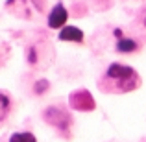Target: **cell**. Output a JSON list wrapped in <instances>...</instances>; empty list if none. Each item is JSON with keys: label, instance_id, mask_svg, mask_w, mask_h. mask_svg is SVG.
<instances>
[{"label": "cell", "instance_id": "cell-1", "mask_svg": "<svg viewBox=\"0 0 146 142\" xmlns=\"http://www.w3.org/2000/svg\"><path fill=\"white\" fill-rule=\"evenodd\" d=\"M106 81L113 83L115 92H128V90H133L139 87L141 79L135 68L122 63H111L106 70Z\"/></svg>", "mask_w": 146, "mask_h": 142}, {"label": "cell", "instance_id": "cell-2", "mask_svg": "<svg viewBox=\"0 0 146 142\" xmlns=\"http://www.w3.org/2000/svg\"><path fill=\"white\" fill-rule=\"evenodd\" d=\"M43 120L46 122V124H50L52 127L59 129V131H68V127H70V124H72L70 114L65 109L56 107V105L46 107V109L43 111Z\"/></svg>", "mask_w": 146, "mask_h": 142}, {"label": "cell", "instance_id": "cell-3", "mask_svg": "<svg viewBox=\"0 0 146 142\" xmlns=\"http://www.w3.org/2000/svg\"><path fill=\"white\" fill-rule=\"evenodd\" d=\"M68 103L74 111H82V113H89V111H94L96 107V102H94L93 94L85 89L74 90L70 96H68Z\"/></svg>", "mask_w": 146, "mask_h": 142}, {"label": "cell", "instance_id": "cell-4", "mask_svg": "<svg viewBox=\"0 0 146 142\" xmlns=\"http://www.w3.org/2000/svg\"><path fill=\"white\" fill-rule=\"evenodd\" d=\"M67 20H68V11L67 7L63 6V2H57L56 6L50 9L48 13V28L52 30H61L67 26Z\"/></svg>", "mask_w": 146, "mask_h": 142}, {"label": "cell", "instance_id": "cell-5", "mask_svg": "<svg viewBox=\"0 0 146 142\" xmlns=\"http://www.w3.org/2000/svg\"><path fill=\"white\" fill-rule=\"evenodd\" d=\"M57 37H59V41H65V43H83L85 33L78 26H65V28L59 30Z\"/></svg>", "mask_w": 146, "mask_h": 142}, {"label": "cell", "instance_id": "cell-6", "mask_svg": "<svg viewBox=\"0 0 146 142\" xmlns=\"http://www.w3.org/2000/svg\"><path fill=\"white\" fill-rule=\"evenodd\" d=\"M115 48H117V52H120V53H133V52H137V48H139V43H137L135 39H131V37H122V39H117Z\"/></svg>", "mask_w": 146, "mask_h": 142}, {"label": "cell", "instance_id": "cell-7", "mask_svg": "<svg viewBox=\"0 0 146 142\" xmlns=\"http://www.w3.org/2000/svg\"><path fill=\"white\" fill-rule=\"evenodd\" d=\"M9 109H11V100L7 94L0 92V122L9 114Z\"/></svg>", "mask_w": 146, "mask_h": 142}, {"label": "cell", "instance_id": "cell-8", "mask_svg": "<svg viewBox=\"0 0 146 142\" xmlns=\"http://www.w3.org/2000/svg\"><path fill=\"white\" fill-rule=\"evenodd\" d=\"M9 142H37V139L30 131H21V133H13L9 137Z\"/></svg>", "mask_w": 146, "mask_h": 142}, {"label": "cell", "instance_id": "cell-9", "mask_svg": "<svg viewBox=\"0 0 146 142\" xmlns=\"http://www.w3.org/2000/svg\"><path fill=\"white\" fill-rule=\"evenodd\" d=\"M48 87H50L48 79H37V81L33 83V92L35 94H44L48 90Z\"/></svg>", "mask_w": 146, "mask_h": 142}, {"label": "cell", "instance_id": "cell-10", "mask_svg": "<svg viewBox=\"0 0 146 142\" xmlns=\"http://www.w3.org/2000/svg\"><path fill=\"white\" fill-rule=\"evenodd\" d=\"M28 63L30 65H35L37 63V50L33 48V46L28 48Z\"/></svg>", "mask_w": 146, "mask_h": 142}, {"label": "cell", "instance_id": "cell-11", "mask_svg": "<svg viewBox=\"0 0 146 142\" xmlns=\"http://www.w3.org/2000/svg\"><path fill=\"white\" fill-rule=\"evenodd\" d=\"M113 35L117 37V39H122V30H120V28H115V30H113Z\"/></svg>", "mask_w": 146, "mask_h": 142}, {"label": "cell", "instance_id": "cell-12", "mask_svg": "<svg viewBox=\"0 0 146 142\" xmlns=\"http://www.w3.org/2000/svg\"><path fill=\"white\" fill-rule=\"evenodd\" d=\"M144 26H146V18H144Z\"/></svg>", "mask_w": 146, "mask_h": 142}]
</instances>
